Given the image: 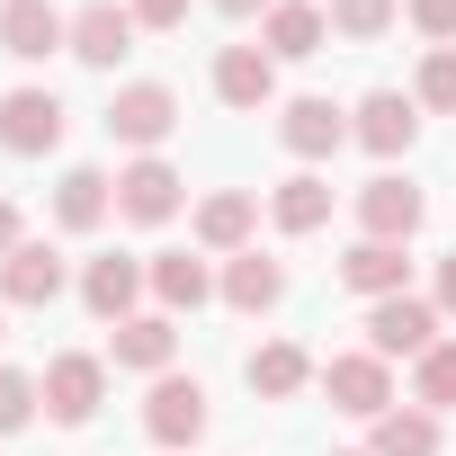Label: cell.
I'll use <instances>...</instances> for the list:
<instances>
[{
    "label": "cell",
    "mask_w": 456,
    "mask_h": 456,
    "mask_svg": "<svg viewBox=\"0 0 456 456\" xmlns=\"http://www.w3.org/2000/svg\"><path fill=\"white\" fill-rule=\"evenodd\" d=\"M367 340H376V358H420V349H438V305L385 296V305H367Z\"/></svg>",
    "instance_id": "obj_1"
},
{
    "label": "cell",
    "mask_w": 456,
    "mask_h": 456,
    "mask_svg": "<svg viewBox=\"0 0 456 456\" xmlns=\"http://www.w3.org/2000/svg\"><path fill=\"white\" fill-rule=\"evenodd\" d=\"M54 45H72V19L54 10V0H0V54L45 63Z\"/></svg>",
    "instance_id": "obj_2"
},
{
    "label": "cell",
    "mask_w": 456,
    "mask_h": 456,
    "mask_svg": "<svg viewBox=\"0 0 456 456\" xmlns=\"http://www.w3.org/2000/svg\"><path fill=\"white\" fill-rule=\"evenodd\" d=\"M322 394H331L340 411H358V420H385V411H394V376H385V358H376V349L331 358V367H322Z\"/></svg>",
    "instance_id": "obj_3"
},
{
    "label": "cell",
    "mask_w": 456,
    "mask_h": 456,
    "mask_svg": "<svg viewBox=\"0 0 456 456\" xmlns=\"http://www.w3.org/2000/svg\"><path fill=\"white\" fill-rule=\"evenodd\" d=\"M0 143H10V152H54L63 143V99L54 90H10V99H0Z\"/></svg>",
    "instance_id": "obj_4"
},
{
    "label": "cell",
    "mask_w": 456,
    "mask_h": 456,
    "mask_svg": "<svg viewBox=\"0 0 456 456\" xmlns=\"http://www.w3.org/2000/svg\"><path fill=\"white\" fill-rule=\"evenodd\" d=\"M170 126H179V99H170L161 81H134V90H117V108H108V134L134 143V152H152Z\"/></svg>",
    "instance_id": "obj_5"
},
{
    "label": "cell",
    "mask_w": 456,
    "mask_h": 456,
    "mask_svg": "<svg viewBox=\"0 0 456 456\" xmlns=\"http://www.w3.org/2000/svg\"><path fill=\"white\" fill-rule=\"evenodd\" d=\"M143 429H152L161 447L206 438V385H197V376H161V385H152V403H143Z\"/></svg>",
    "instance_id": "obj_6"
},
{
    "label": "cell",
    "mask_w": 456,
    "mask_h": 456,
    "mask_svg": "<svg viewBox=\"0 0 456 456\" xmlns=\"http://www.w3.org/2000/svg\"><path fill=\"white\" fill-rule=\"evenodd\" d=\"M358 224H367V242H411V233H420V188L394 179V170L367 179V188H358Z\"/></svg>",
    "instance_id": "obj_7"
},
{
    "label": "cell",
    "mask_w": 456,
    "mask_h": 456,
    "mask_svg": "<svg viewBox=\"0 0 456 456\" xmlns=\"http://www.w3.org/2000/svg\"><path fill=\"white\" fill-rule=\"evenodd\" d=\"M37 385H45V411L81 429V420L99 411V394H108V367H99V358H54V367H45Z\"/></svg>",
    "instance_id": "obj_8"
},
{
    "label": "cell",
    "mask_w": 456,
    "mask_h": 456,
    "mask_svg": "<svg viewBox=\"0 0 456 456\" xmlns=\"http://www.w3.org/2000/svg\"><path fill=\"white\" fill-rule=\"evenodd\" d=\"M117 215H134V224H170V215H179V170L143 152V161L117 179Z\"/></svg>",
    "instance_id": "obj_9"
},
{
    "label": "cell",
    "mask_w": 456,
    "mask_h": 456,
    "mask_svg": "<svg viewBox=\"0 0 456 456\" xmlns=\"http://www.w3.org/2000/svg\"><path fill=\"white\" fill-rule=\"evenodd\" d=\"M215 90H224V108H269V90H278L269 45H224L215 54Z\"/></svg>",
    "instance_id": "obj_10"
},
{
    "label": "cell",
    "mask_w": 456,
    "mask_h": 456,
    "mask_svg": "<svg viewBox=\"0 0 456 456\" xmlns=\"http://www.w3.org/2000/svg\"><path fill=\"white\" fill-rule=\"evenodd\" d=\"M278 134H287V152H296V161H322V152H340V143H349V117H340L331 99H296V108L278 117Z\"/></svg>",
    "instance_id": "obj_11"
},
{
    "label": "cell",
    "mask_w": 456,
    "mask_h": 456,
    "mask_svg": "<svg viewBox=\"0 0 456 456\" xmlns=\"http://www.w3.org/2000/svg\"><path fill=\"white\" fill-rule=\"evenodd\" d=\"M0 296H10V305H54L63 296V260L45 242H19L10 260H0Z\"/></svg>",
    "instance_id": "obj_12"
},
{
    "label": "cell",
    "mask_w": 456,
    "mask_h": 456,
    "mask_svg": "<svg viewBox=\"0 0 456 456\" xmlns=\"http://www.w3.org/2000/svg\"><path fill=\"white\" fill-rule=\"evenodd\" d=\"M126 45H134V10H117V0H90V10L72 19V54H81V63H99V72H108Z\"/></svg>",
    "instance_id": "obj_13"
},
{
    "label": "cell",
    "mask_w": 456,
    "mask_h": 456,
    "mask_svg": "<svg viewBox=\"0 0 456 456\" xmlns=\"http://www.w3.org/2000/svg\"><path fill=\"white\" fill-rule=\"evenodd\" d=\"M411 108H420V99L376 90V99L358 108V143H367V152H385V161H394V152H411V134H420V117H411Z\"/></svg>",
    "instance_id": "obj_14"
},
{
    "label": "cell",
    "mask_w": 456,
    "mask_h": 456,
    "mask_svg": "<svg viewBox=\"0 0 456 456\" xmlns=\"http://www.w3.org/2000/svg\"><path fill=\"white\" fill-rule=\"evenodd\" d=\"M134 296H143V269L134 260H90V278H81V305L99 314V322H134Z\"/></svg>",
    "instance_id": "obj_15"
},
{
    "label": "cell",
    "mask_w": 456,
    "mask_h": 456,
    "mask_svg": "<svg viewBox=\"0 0 456 456\" xmlns=\"http://www.w3.org/2000/svg\"><path fill=\"white\" fill-rule=\"evenodd\" d=\"M108 206H117V179L108 170H63V188H54V224H63V233H90Z\"/></svg>",
    "instance_id": "obj_16"
},
{
    "label": "cell",
    "mask_w": 456,
    "mask_h": 456,
    "mask_svg": "<svg viewBox=\"0 0 456 456\" xmlns=\"http://www.w3.org/2000/svg\"><path fill=\"white\" fill-rule=\"evenodd\" d=\"M340 287H358L367 305L403 296V242H358V251L340 260Z\"/></svg>",
    "instance_id": "obj_17"
},
{
    "label": "cell",
    "mask_w": 456,
    "mask_h": 456,
    "mask_svg": "<svg viewBox=\"0 0 456 456\" xmlns=\"http://www.w3.org/2000/svg\"><path fill=\"white\" fill-rule=\"evenodd\" d=\"M269 215H278V233H322V224H331V179L296 170V179L269 197Z\"/></svg>",
    "instance_id": "obj_18"
},
{
    "label": "cell",
    "mask_w": 456,
    "mask_h": 456,
    "mask_svg": "<svg viewBox=\"0 0 456 456\" xmlns=\"http://www.w3.org/2000/svg\"><path fill=\"white\" fill-rule=\"evenodd\" d=\"M278 296H287V269L260 260V251H242L233 269H224V305H233V314H269Z\"/></svg>",
    "instance_id": "obj_19"
},
{
    "label": "cell",
    "mask_w": 456,
    "mask_h": 456,
    "mask_svg": "<svg viewBox=\"0 0 456 456\" xmlns=\"http://www.w3.org/2000/svg\"><path fill=\"white\" fill-rule=\"evenodd\" d=\"M251 394H269V403H287V394H305V376H314V358L296 349V340H269V349H251Z\"/></svg>",
    "instance_id": "obj_20"
},
{
    "label": "cell",
    "mask_w": 456,
    "mask_h": 456,
    "mask_svg": "<svg viewBox=\"0 0 456 456\" xmlns=\"http://www.w3.org/2000/svg\"><path fill=\"white\" fill-rule=\"evenodd\" d=\"M152 296H161L170 314H197V305L215 296V278H206V260H188V251H161V260H152Z\"/></svg>",
    "instance_id": "obj_21"
},
{
    "label": "cell",
    "mask_w": 456,
    "mask_h": 456,
    "mask_svg": "<svg viewBox=\"0 0 456 456\" xmlns=\"http://www.w3.org/2000/svg\"><path fill=\"white\" fill-rule=\"evenodd\" d=\"M170 349H179V331H170L161 314H134V322H117V367H143V376H161V367H170Z\"/></svg>",
    "instance_id": "obj_22"
},
{
    "label": "cell",
    "mask_w": 456,
    "mask_h": 456,
    "mask_svg": "<svg viewBox=\"0 0 456 456\" xmlns=\"http://www.w3.org/2000/svg\"><path fill=\"white\" fill-rule=\"evenodd\" d=\"M322 37H331V19L314 0H278L269 10V54H322Z\"/></svg>",
    "instance_id": "obj_23"
},
{
    "label": "cell",
    "mask_w": 456,
    "mask_h": 456,
    "mask_svg": "<svg viewBox=\"0 0 456 456\" xmlns=\"http://www.w3.org/2000/svg\"><path fill=\"white\" fill-rule=\"evenodd\" d=\"M367 456H438V411H385Z\"/></svg>",
    "instance_id": "obj_24"
},
{
    "label": "cell",
    "mask_w": 456,
    "mask_h": 456,
    "mask_svg": "<svg viewBox=\"0 0 456 456\" xmlns=\"http://www.w3.org/2000/svg\"><path fill=\"white\" fill-rule=\"evenodd\" d=\"M197 242L206 251H242L251 242V197H206L197 206Z\"/></svg>",
    "instance_id": "obj_25"
},
{
    "label": "cell",
    "mask_w": 456,
    "mask_h": 456,
    "mask_svg": "<svg viewBox=\"0 0 456 456\" xmlns=\"http://www.w3.org/2000/svg\"><path fill=\"white\" fill-rule=\"evenodd\" d=\"M411 403H420V411H456V340L420 349V376H411Z\"/></svg>",
    "instance_id": "obj_26"
},
{
    "label": "cell",
    "mask_w": 456,
    "mask_h": 456,
    "mask_svg": "<svg viewBox=\"0 0 456 456\" xmlns=\"http://www.w3.org/2000/svg\"><path fill=\"white\" fill-rule=\"evenodd\" d=\"M331 28L340 37H385L394 28V0H331Z\"/></svg>",
    "instance_id": "obj_27"
},
{
    "label": "cell",
    "mask_w": 456,
    "mask_h": 456,
    "mask_svg": "<svg viewBox=\"0 0 456 456\" xmlns=\"http://www.w3.org/2000/svg\"><path fill=\"white\" fill-rule=\"evenodd\" d=\"M45 403V385L37 376H19V367H0V429H28V411Z\"/></svg>",
    "instance_id": "obj_28"
},
{
    "label": "cell",
    "mask_w": 456,
    "mask_h": 456,
    "mask_svg": "<svg viewBox=\"0 0 456 456\" xmlns=\"http://www.w3.org/2000/svg\"><path fill=\"white\" fill-rule=\"evenodd\" d=\"M420 108H456V45H438L429 63H420V90H411Z\"/></svg>",
    "instance_id": "obj_29"
},
{
    "label": "cell",
    "mask_w": 456,
    "mask_h": 456,
    "mask_svg": "<svg viewBox=\"0 0 456 456\" xmlns=\"http://www.w3.org/2000/svg\"><path fill=\"white\" fill-rule=\"evenodd\" d=\"M411 28L447 45V37H456V0H411Z\"/></svg>",
    "instance_id": "obj_30"
},
{
    "label": "cell",
    "mask_w": 456,
    "mask_h": 456,
    "mask_svg": "<svg viewBox=\"0 0 456 456\" xmlns=\"http://www.w3.org/2000/svg\"><path fill=\"white\" fill-rule=\"evenodd\" d=\"M188 0H134V28H179Z\"/></svg>",
    "instance_id": "obj_31"
},
{
    "label": "cell",
    "mask_w": 456,
    "mask_h": 456,
    "mask_svg": "<svg viewBox=\"0 0 456 456\" xmlns=\"http://www.w3.org/2000/svg\"><path fill=\"white\" fill-rule=\"evenodd\" d=\"M438 314H456V251L438 260Z\"/></svg>",
    "instance_id": "obj_32"
},
{
    "label": "cell",
    "mask_w": 456,
    "mask_h": 456,
    "mask_svg": "<svg viewBox=\"0 0 456 456\" xmlns=\"http://www.w3.org/2000/svg\"><path fill=\"white\" fill-rule=\"evenodd\" d=\"M19 251V206H0V260Z\"/></svg>",
    "instance_id": "obj_33"
},
{
    "label": "cell",
    "mask_w": 456,
    "mask_h": 456,
    "mask_svg": "<svg viewBox=\"0 0 456 456\" xmlns=\"http://www.w3.org/2000/svg\"><path fill=\"white\" fill-rule=\"evenodd\" d=\"M224 19H251V10H278V0H215Z\"/></svg>",
    "instance_id": "obj_34"
}]
</instances>
